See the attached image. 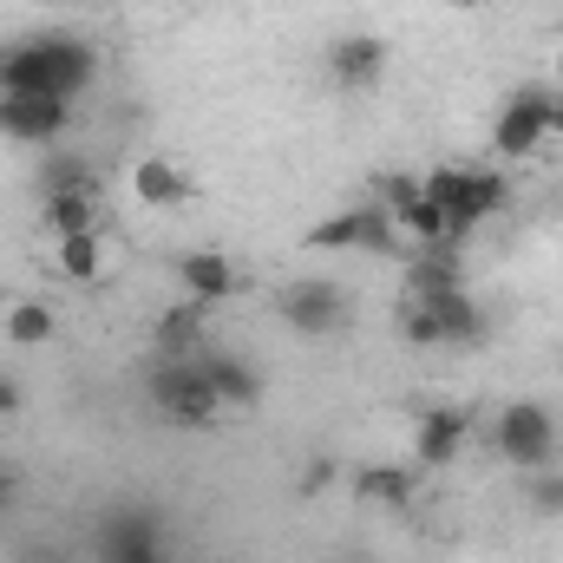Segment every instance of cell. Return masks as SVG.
<instances>
[{
  "instance_id": "obj_23",
  "label": "cell",
  "mask_w": 563,
  "mask_h": 563,
  "mask_svg": "<svg viewBox=\"0 0 563 563\" xmlns=\"http://www.w3.org/2000/svg\"><path fill=\"white\" fill-rule=\"evenodd\" d=\"M40 190L59 197V190H92V164L86 157H46L40 164Z\"/></svg>"
},
{
  "instance_id": "obj_8",
  "label": "cell",
  "mask_w": 563,
  "mask_h": 563,
  "mask_svg": "<svg viewBox=\"0 0 563 563\" xmlns=\"http://www.w3.org/2000/svg\"><path fill=\"white\" fill-rule=\"evenodd\" d=\"M66 106H73V99H46V92H0V139L53 144L59 132H66Z\"/></svg>"
},
{
  "instance_id": "obj_22",
  "label": "cell",
  "mask_w": 563,
  "mask_h": 563,
  "mask_svg": "<svg viewBox=\"0 0 563 563\" xmlns=\"http://www.w3.org/2000/svg\"><path fill=\"white\" fill-rule=\"evenodd\" d=\"M59 269H66V282H99V230L92 236H59Z\"/></svg>"
},
{
  "instance_id": "obj_29",
  "label": "cell",
  "mask_w": 563,
  "mask_h": 563,
  "mask_svg": "<svg viewBox=\"0 0 563 563\" xmlns=\"http://www.w3.org/2000/svg\"><path fill=\"white\" fill-rule=\"evenodd\" d=\"M551 132H558V139H563V106H558V119H551Z\"/></svg>"
},
{
  "instance_id": "obj_5",
  "label": "cell",
  "mask_w": 563,
  "mask_h": 563,
  "mask_svg": "<svg viewBox=\"0 0 563 563\" xmlns=\"http://www.w3.org/2000/svg\"><path fill=\"white\" fill-rule=\"evenodd\" d=\"M92 551H99V563H164L157 511H144V505H119V511H106Z\"/></svg>"
},
{
  "instance_id": "obj_7",
  "label": "cell",
  "mask_w": 563,
  "mask_h": 563,
  "mask_svg": "<svg viewBox=\"0 0 563 563\" xmlns=\"http://www.w3.org/2000/svg\"><path fill=\"white\" fill-rule=\"evenodd\" d=\"M282 321H288L295 334L321 341V334H334V328L347 321V295H341L334 282L308 276V282H295V288H282Z\"/></svg>"
},
{
  "instance_id": "obj_16",
  "label": "cell",
  "mask_w": 563,
  "mask_h": 563,
  "mask_svg": "<svg viewBox=\"0 0 563 563\" xmlns=\"http://www.w3.org/2000/svg\"><path fill=\"white\" fill-rule=\"evenodd\" d=\"M132 190H139V203H151V210H177L190 184H184V170L170 157H139L132 164Z\"/></svg>"
},
{
  "instance_id": "obj_9",
  "label": "cell",
  "mask_w": 563,
  "mask_h": 563,
  "mask_svg": "<svg viewBox=\"0 0 563 563\" xmlns=\"http://www.w3.org/2000/svg\"><path fill=\"white\" fill-rule=\"evenodd\" d=\"M328 73H334V86H347V92L380 86V73H387V40H374V33H341V40L328 46Z\"/></svg>"
},
{
  "instance_id": "obj_14",
  "label": "cell",
  "mask_w": 563,
  "mask_h": 563,
  "mask_svg": "<svg viewBox=\"0 0 563 563\" xmlns=\"http://www.w3.org/2000/svg\"><path fill=\"white\" fill-rule=\"evenodd\" d=\"M151 341H157V361H197L203 354V301H177L151 321Z\"/></svg>"
},
{
  "instance_id": "obj_18",
  "label": "cell",
  "mask_w": 563,
  "mask_h": 563,
  "mask_svg": "<svg viewBox=\"0 0 563 563\" xmlns=\"http://www.w3.org/2000/svg\"><path fill=\"white\" fill-rule=\"evenodd\" d=\"M511 203V184L498 177V170H465V184H459V217L465 223H485V217H498Z\"/></svg>"
},
{
  "instance_id": "obj_11",
  "label": "cell",
  "mask_w": 563,
  "mask_h": 563,
  "mask_svg": "<svg viewBox=\"0 0 563 563\" xmlns=\"http://www.w3.org/2000/svg\"><path fill=\"white\" fill-rule=\"evenodd\" d=\"M465 439H472V420L459 413V407H432V413H420V426H413V459L420 465H452L459 452H465Z\"/></svg>"
},
{
  "instance_id": "obj_24",
  "label": "cell",
  "mask_w": 563,
  "mask_h": 563,
  "mask_svg": "<svg viewBox=\"0 0 563 563\" xmlns=\"http://www.w3.org/2000/svg\"><path fill=\"white\" fill-rule=\"evenodd\" d=\"M531 511H544V518H563V472H558V465L531 472Z\"/></svg>"
},
{
  "instance_id": "obj_17",
  "label": "cell",
  "mask_w": 563,
  "mask_h": 563,
  "mask_svg": "<svg viewBox=\"0 0 563 563\" xmlns=\"http://www.w3.org/2000/svg\"><path fill=\"white\" fill-rule=\"evenodd\" d=\"M413 282V301H432V295H452V288H465V269H459V250H445V243H432L420 263L407 269Z\"/></svg>"
},
{
  "instance_id": "obj_15",
  "label": "cell",
  "mask_w": 563,
  "mask_h": 563,
  "mask_svg": "<svg viewBox=\"0 0 563 563\" xmlns=\"http://www.w3.org/2000/svg\"><path fill=\"white\" fill-rule=\"evenodd\" d=\"M413 492H420V478H413L407 465H361V472H354V498H361V505L407 511V505H413Z\"/></svg>"
},
{
  "instance_id": "obj_30",
  "label": "cell",
  "mask_w": 563,
  "mask_h": 563,
  "mask_svg": "<svg viewBox=\"0 0 563 563\" xmlns=\"http://www.w3.org/2000/svg\"><path fill=\"white\" fill-rule=\"evenodd\" d=\"M558 79H563V53H558Z\"/></svg>"
},
{
  "instance_id": "obj_4",
  "label": "cell",
  "mask_w": 563,
  "mask_h": 563,
  "mask_svg": "<svg viewBox=\"0 0 563 563\" xmlns=\"http://www.w3.org/2000/svg\"><path fill=\"white\" fill-rule=\"evenodd\" d=\"M551 119H558V99L544 92V86H525V92H511L505 99V112H498V125H492V151L498 157H531L538 144L551 139Z\"/></svg>"
},
{
  "instance_id": "obj_6",
  "label": "cell",
  "mask_w": 563,
  "mask_h": 563,
  "mask_svg": "<svg viewBox=\"0 0 563 563\" xmlns=\"http://www.w3.org/2000/svg\"><path fill=\"white\" fill-rule=\"evenodd\" d=\"M400 236V223L380 210V203H361V210H341L328 223L308 230V250H367V256H387Z\"/></svg>"
},
{
  "instance_id": "obj_13",
  "label": "cell",
  "mask_w": 563,
  "mask_h": 563,
  "mask_svg": "<svg viewBox=\"0 0 563 563\" xmlns=\"http://www.w3.org/2000/svg\"><path fill=\"white\" fill-rule=\"evenodd\" d=\"M426 314H432V328H439V347H478V341H485V308H478L465 288L432 295Z\"/></svg>"
},
{
  "instance_id": "obj_10",
  "label": "cell",
  "mask_w": 563,
  "mask_h": 563,
  "mask_svg": "<svg viewBox=\"0 0 563 563\" xmlns=\"http://www.w3.org/2000/svg\"><path fill=\"white\" fill-rule=\"evenodd\" d=\"M177 282H184V295L190 301H230L236 288H243V276H236V263L223 256V250H184L177 256Z\"/></svg>"
},
{
  "instance_id": "obj_28",
  "label": "cell",
  "mask_w": 563,
  "mask_h": 563,
  "mask_svg": "<svg viewBox=\"0 0 563 563\" xmlns=\"http://www.w3.org/2000/svg\"><path fill=\"white\" fill-rule=\"evenodd\" d=\"M13 492H20V478H13V472H7V465H0V505H7V498H13Z\"/></svg>"
},
{
  "instance_id": "obj_1",
  "label": "cell",
  "mask_w": 563,
  "mask_h": 563,
  "mask_svg": "<svg viewBox=\"0 0 563 563\" xmlns=\"http://www.w3.org/2000/svg\"><path fill=\"white\" fill-rule=\"evenodd\" d=\"M99 79V53L73 33H46V40H13L0 46V92H46V99H73Z\"/></svg>"
},
{
  "instance_id": "obj_2",
  "label": "cell",
  "mask_w": 563,
  "mask_h": 563,
  "mask_svg": "<svg viewBox=\"0 0 563 563\" xmlns=\"http://www.w3.org/2000/svg\"><path fill=\"white\" fill-rule=\"evenodd\" d=\"M492 445L498 459H511L518 472H544L558 459V413L538 407V400H511L498 420H492Z\"/></svg>"
},
{
  "instance_id": "obj_27",
  "label": "cell",
  "mask_w": 563,
  "mask_h": 563,
  "mask_svg": "<svg viewBox=\"0 0 563 563\" xmlns=\"http://www.w3.org/2000/svg\"><path fill=\"white\" fill-rule=\"evenodd\" d=\"M7 413H20V380H13V374H0V420H7Z\"/></svg>"
},
{
  "instance_id": "obj_20",
  "label": "cell",
  "mask_w": 563,
  "mask_h": 563,
  "mask_svg": "<svg viewBox=\"0 0 563 563\" xmlns=\"http://www.w3.org/2000/svg\"><path fill=\"white\" fill-rule=\"evenodd\" d=\"M7 334H13L20 347L53 341V308H46V301H13V308H7Z\"/></svg>"
},
{
  "instance_id": "obj_25",
  "label": "cell",
  "mask_w": 563,
  "mask_h": 563,
  "mask_svg": "<svg viewBox=\"0 0 563 563\" xmlns=\"http://www.w3.org/2000/svg\"><path fill=\"white\" fill-rule=\"evenodd\" d=\"M400 334H407V347H439V328H432L426 301H407V314H400Z\"/></svg>"
},
{
  "instance_id": "obj_3",
  "label": "cell",
  "mask_w": 563,
  "mask_h": 563,
  "mask_svg": "<svg viewBox=\"0 0 563 563\" xmlns=\"http://www.w3.org/2000/svg\"><path fill=\"white\" fill-rule=\"evenodd\" d=\"M151 407H157L164 426H210L223 413V400L210 394L197 361H157L151 367Z\"/></svg>"
},
{
  "instance_id": "obj_26",
  "label": "cell",
  "mask_w": 563,
  "mask_h": 563,
  "mask_svg": "<svg viewBox=\"0 0 563 563\" xmlns=\"http://www.w3.org/2000/svg\"><path fill=\"white\" fill-rule=\"evenodd\" d=\"M328 478H334V465H328V459H314V465L301 472V498H321V492H328Z\"/></svg>"
},
{
  "instance_id": "obj_12",
  "label": "cell",
  "mask_w": 563,
  "mask_h": 563,
  "mask_svg": "<svg viewBox=\"0 0 563 563\" xmlns=\"http://www.w3.org/2000/svg\"><path fill=\"white\" fill-rule=\"evenodd\" d=\"M197 367H203V380H210V394H217L223 407H256V400H263V374H256L243 354L203 347V354H197Z\"/></svg>"
},
{
  "instance_id": "obj_21",
  "label": "cell",
  "mask_w": 563,
  "mask_h": 563,
  "mask_svg": "<svg viewBox=\"0 0 563 563\" xmlns=\"http://www.w3.org/2000/svg\"><path fill=\"white\" fill-rule=\"evenodd\" d=\"M374 190H380V210L400 217V210H413V203L426 197V177H413V170H380Z\"/></svg>"
},
{
  "instance_id": "obj_19",
  "label": "cell",
  "mask_w": 563,
  "mask_h": 563,
  "mask_svg": "<svg viewBox=\"0 0 563 563\" xmlns=\"http://www.w3.org/2000/svg\"><path fill=\"white\" fill-rule=\"evenodd\" d=\"M46 230H53V236H92V230H99L92 190H59V197H46Z\"/></svg>"
}]
</instances>
